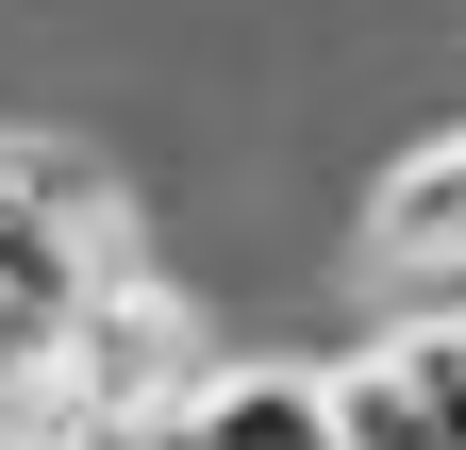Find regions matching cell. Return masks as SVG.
Instances as JSON below:
<instances>
[{
  "label": "cell",
  "mask_w": 466,
  "mask_h": 450,
  "mask_svg": "<svg viewBox=\"0 0 466 450\" xmlns=\"http://www.w3.org/2000/svg\"><path fill=\"white\" fill-rule=\"evenodd\" d=\"M217 367V333L150 284V267H100L84 284V333H67V367H50V401L67 417H184V384Z\"/></svg>",
  "instance_id": "6da1fadb"
},
{
  "label": "cell",
  "mask_w": 466,
  "mask_h": 450,
  "mask_svg": "<svg viewBox=\"0 0 466 450\" xmlns=\"http://www.w3.org/2000/svg\"><path fill=\"white\" fill-rule=\"evenodd\" d=\"M167 450H350L333 434V367H283V351H217L184 384Z\"/></svg>",
  "instance_id": "7a4b0ae2"
},
{
  "label": "cell",
  "mask_w": 466,
  "mask_h": 450,
  "mask_svg": "<svg viewBox=\"0 0 466 450\" xmlns=\"http://www.w3.org/2000/svg\"><path fill=\"white\" fill-rule=\"evenodd\" d=\"M367 234H383V267H466V118H450L417 167H383Z\"/></svg>",
  "instance_id": "3957f363"
}]
</instances>
